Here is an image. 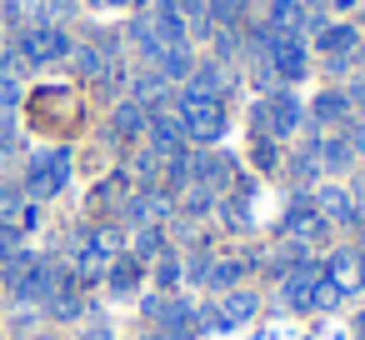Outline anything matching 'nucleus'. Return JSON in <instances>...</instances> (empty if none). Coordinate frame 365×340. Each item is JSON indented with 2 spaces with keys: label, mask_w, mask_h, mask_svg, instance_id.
Instances as JSON below:
<instances>
[{
  "label": "nucleus",
  "mask_w": 365,
  "mask_h": 340,
  "mask_svg": "<svg viewBox=\"0 0 365 340\" xmlns=\"http://www.w3.org/2000/svg\"><path fill=\"white\" fill-rule=\"evenodd\" d=\"M150 280H155V290H160V295H175V290H180V280H185V265H180V255H175V250H165V255L155 260Z\"/></svg>",
  "instance_id": "c85d7f7f"
},
{
  "label": "nucleus",
  "mask_w": 365,
  "mask_h": 340,
  "mask_svg": "<svg viewBox=\"0 0 365 340\" xmlns=\"http://www.w3.org/2000/svg\"><path fill=\"white\" fill-rule=\"evenodd\" d=\"M106 285H110V295H120V300H130L140 285H145V260H135V255H115L110 260V270H106Z\"/></svg>",
  "instance_id": "a211bd4d"
},
{
  "label": "nucleus",
  "mask_w": 365,
  "mask_h": 340,
  "mask_svg": "<svg viewBox=\"0 0 365 340\" xmlns=\"http://www.w3.org/2000/svg\"><path fill=\"white\" fill-rule=\"evenodd\" d=\"M355 335H360V340H365V315H355Z\"/></svg>",
  "instance_id": "49530a36"
},
{
  "label": "nucleus",
  "mask_w": 365,
  "mask_h": 340,
  "mask_svg": "<svg viewBox=\"0 0 365 340\" xmlns=\"http://www.w3.org/2000/svg\"><path fill=\"white\" fill-rule=\"evenodd\" d=\"M16 155V120L11 110H0V160H11Z\"/></svg>",
  "instance_id": "e433bc0d"
},
{
  "label": "nucleus",
  "mask_w": 365,
  "mask_h": 340,
  "mask_svg": "<svg viewBox=\"0 0 365 340\" xmlns=\"http://www.w3.org/2000/svg\"><path fill=\"white\" fill-rule=\"evenodd\" d=\"M91 11H130V0H86Z\"/></svg>",
  "instance_id": "37998d69"
},
{
  "label": "nucleus",
  "mask_w": 365,
  "mask_h": 340,
  "mask_svg": "<svg viewBox=\"0 0 365 340\" xmlns=\"http://www.w3.org/2000/svg\"><path fill=\"white\" fill-rule=\"evenodd\" d=\"M265 56H270V71H275L280 86H300L310 76V46H305V36H270Z\"/></svg>",
  "instance_id": "6e6552de"
},
{
  "label": "nucleus",
  "mask_w": 365,
  "mask_h": 340,
  "mask_svg": "<svg viewBox=\"0 0 365 340\" xmlns=\"http://www.w3.org/2000/svg\"><path fill=\"white\" fill-rule=\"evenodd\" d=\"M170 210H175V195H170V190H160V185H140V190L125 195V205H120V225H130V230L165 225Z\"/></svg>",
  "instance_id": "423d86ee"
},
{
  "label": "nucleus",
  "mask_w": 365,
  "mask_h": 340,
  "mask_svg": "<svg viewBox=\"0 0 365 340\" xmlns=\"http://www.w3.org/2000/svg\"><path fill=\"white\" fill-rule=\"evenodd\" d=\"M71 170H76V155H71V145H51V150H36L31 155V165H26V200H36V205H46V200H56L66 185H71Z\"/></svg>",
  "instance_id": "f03ea898"
},
{
  "label": "nucleus",
  "mask_w": 365,
  "mask_h": 340,
  "mask_svg": "<svg viewBox=\"0 0 365 340\" xmlns=\"http://www.w3.org/2000/svg\"><path fill=\"white\" fill-rule=\"evenodd\" d=\"M315 135H320V130H315ZM315 135H310L300 150H290V160H280V170L290 175V185H295V190H315V185H320V175H325L320 150H315Z\"/></svg>",
  "instance_id": "dca6fc26"
},
{
  "label": "nucleus",
  "mask_w": 365,
  "mask_h": 340,
  "mask_svg": "<svg viewBox=\"0 0 365 340\" xmlns=\"http://www.w3.org/2000/svg\"><path fill=\"white\" fill-rule=\"evenodd\" d=\"M16 250H26V230L21 225H0V260H11Z\"/></svg>",
  "instance_id": "c9c22d12"
},
{
  "label": "nucleus",
  "mask_w": 365,
  "mask_h": 340,
  "mask_svg": "<svg viewBox=\"0 0 365 340\" xmlns=\"http://www.w3.org/2000/svg\"><path fill=\"white\" fill-rule=\"evenodd\" d=\"M320 275H325V260H300V265H290L285 275H280V305L285 310H315V285H320Z\"/></svg>",
  "instance_id": "1a4fd4ad"
},
{
  "label": "nucleus",
  "mask_w": 365,
  "mask_h": 340,
  "mask_svg": "<svg viewBox=\"0 0 365 340\" xmlns=\"http://www.w3.org/2000/svg\"><path fill=\"white\" fill-rule=\"evenodd\" d=\"M355 195L365 200V160H360V180H355Z\"/></svg>",
  "instance_id": "a18cd8bd"
},
{
  "label": "nucleus",
  "mask_w": 365,
  "mask_h": 340,
  "mask_svg": "<svg viewBox=\"0 0 365 340\" xmlns=\"http://www.w3.org/2000/svg\"><path fill=\"white\" fill-rule=\"evenodd\" d=\"M86 340H115V330H110L106 320H91V325H86Z\"/></svg>",
  "instance_id": "a19ab883"
},
{
  "label": "nucleus",
  "mask_w": 365,
  "mask_h": 340,
  "mask_svg": "<svg viewBox=\"0 0 365 340\" xmlns=\"http://www.w3.org/2000/svg\"><path fill=\"white\" fill-rule=\"evenodd\" d=\"M125 41H130V46H135V51H140L145 61H155V56L165 51V46L155 41V31H150V21H145V11H140V16L130 21V31H125Z\"/></svg>",
  "instance_id": "2f4dec72"
},
{
  "label": "nucleus",
  "mask_w": 365,
  "mask_h": 340,
  "mask_svg": "<svg viewBox=\"0 0 365 340\" xmlns=\"http://www.w3.org/2000/svg\"><path fill=\"white\" fill-rule=\"evenodd\" d=\"M36 6H41V16H46L51 26H61V21L76 11V0H36Z\"/></svg>",
  "instance_id": "4c0bfd02"
},
{
  "label": "nucleus",
  "mask_w": 365,
  "mask_h": 340,
  "mask_svg": "<svg viewBox=\"0 0 365 340\" xmlns=\"http://www.w3.org/2000/svg\"><path fill=\"white\" fill-rule=\"evenodd\" d=\"M210 260H215V255H210V245L190 250V260H180V265H185V280H190V285H205V275H210Z\"/></svg>",
  "instance_id": "f704fd0d"
},
{
  "label": "nucleus",
  "mask_w": 365,
  "mask_h": 340,
  "mask_svg": "<svg viewBox=\"0 0 365 340\" xmlns=\"http://www.w3.org/2000/svg\"><path fill=\"white\" fill-rule=\"evenodd\" d=\"M175 205H180L190 220H205V215L220 205V190H210V185H185V190L175 195Z\"/></svg>",
  "instance_id": "bb28decb"
},
{
  "label": "nucleus",
  "mask_w": 365,
  "mask_h": 340,
  "mask_svg": "<svg viewBox=\"0 0 365 340\" xmlns=\"http://www.w3.org/2000/svg\"><path fill=\"white\" fill-rule=\"evenodd\" d=\"M300 125H305V105H300V96L290 86H280L270 96H255V105H250V135H270V140L285 145V140L300 135Z\"/></svg>",
  "instance_id": "f257e3e1"
},
{
  "label": "nucleus",
  "mask_w": 365,
  "mask_h": 340,
  "mask_svg": "<svg viewBox=\"0 0 365 340\" xmlns=\"http://www.w3.org/2000/svg\"><path fill=\"white\" fill-rule=\"evenodd\" d=\"M0 21L11 26V36H21V31L41 26L46 16H41V6H36V0H6V11H0Z\"/></svg>",
  "instance_id": "cd10ccee"
},
{
  "label": "nucleus",
  "mask_w": 365,
  "mask_h": 340,
  "mask_svg": "<svg viewBox=\"0 0 365 340\" xmlns=\"http://www.w3.org/2000/svg\"><path fill=\"white\" fill-rule=\"evenodd\" d=\"M345 140H350V150H355V155H360V160H365V115H360V120H350V125H345Z\"/></svg>",
  "instance_id": "ea45409f"
},
{
  "label": "nucleus",
  "mask_w": 365,
  "mask_h": 340,
  "mask_svg": "<svg viewBox=\"0 0 365 340\" xmlns=\"http://www.w3.org/2000/svg\"><path fill=\"white\" fill-rule=\"evenodd\" d=\"M170 6H175L190 26H195V21H205V6H210V0H170Z\"/></svg>",
  "instance_id": "58836bf2"
},
{
  "label": "nucleus",
  "mask_w": 365,
  "mask_h": 340,
  "mask_svg": "<svg viewBox=\"0 0 365 340\" xmlns=\"http://www.w3.org/2000/svg\"><path fill=\"white\" fill-rule=\"evenodd\" d=\"M150 325H155L150 340H195L200 335V305L185 295H165L160 310L150 315Z\"/></svg>",
  "instance_id": "0eeeda50"
},
{
  "label": "nucleus",
  "mask_w": 365,
  "mask_h": 340,
  "mask_svg": "<svg viewBox=\"0 0 365 340\" xmlns=\"http://www.w3.org/2000/svg\"><path fill=\"white\" fill-rule=\"evenodd\" d=\"M180 91H195V96H210V101H225L230 76H225L220 61H195V71H190V81H185Z\"/></svg>",
  "instance_id": "412c9836"
},
{
  "label": "nucleus",
  "mask_w": 365,
  "mask_h": 340,
  "mask_svg": "<svg viewBox=\"0 0 365 340\" xmlns=\"http://www.w3.org/2000/svg\"><path fill=\"white\" fill-rule=\"evenodd\" d=\"M280 230L290 235V240H305V245H315L330 225H325V215L315 210V200H310V190H295L290 200H285V215H280Z\"/></svg>",
  "instance_id": "9d476101"
},
{
  "label": "nucleus",
  "mask_w": 365,
  "mask_h": 340,
  "mask_svg": "<svg viewBox=\"0 0 365 340\" xmlns=\"http://www.w3.org/2000/svg\"><path fill=\"white\" fill-rule=\"evenodd\" d=\"M31 340H61V335H31Z\"/></svg>",
  "instance_id": "09e8293b"
},
{
  "label": "nucleus",
  "mask_w": 365,
  "mask_h": 340,
  "mask_svg": "<svg viewBox=\"0 0 365 340\" xmlns=\"http://www.w3.org/2000/svg\"><path fill=\"white\" fill-rule=\"evenodd\" d=\"M145 21H150V31H155L160 46H190V21L170 6V0H155V6L145 11Z\"/></svg>",
  "instance_id": "f3484780"
},
{
  "label": "nucleus",
  "mask_w": 365,
  "mask_h": 340,
  "mask_svg": "<svg viewBox=\"0 0 365 340\" xmlns=\"http://www.w3.org/2000/svg\"><path fill=\"white\" fill-rule=\"evenodd\" d=\"M26 210V190L16 180H0V225H16Z\"/></svg>",
  "instance_id": "473e14b6"
},
{
  "label": "nucleus",
  "mask_w": 365,
  "mask_h": 340,
  "mask_svg": "<svg viewBox=\"0 0 365 340\" xmlns=\"http://www.w3.org/2000/svg\"><path fill=\"white\" fill-rule=\"evenodd\" d=\"M150 66H155L170 86H185V81H190V71H195V56H190V46H165Z\"/></svg>",
  "instance_id": "b1692460"
},
{
  "label": "nucleus",
  "mask_w": 365,
  "mask_h": 340,
  "mask_svg": "<svg viewBox=\"0 0 365 340\" xmlns=\"http://www.w3.org/2000/svg\"><path fill=\"white\" fill-rule=\"evenodd\" d=\"M145 130H150V110L140 101H120L110 110V140L115 145H135V140H145Z\"/></svg>",
  "instance_id": "2eb2a0df"
},
{
  "label": "nucleus",
  "mask_w": 365,
  "mask_h": 340,
  "mask_svg": "<svg viewBox=\"0 0 365 340\" xmlns=\"http://www.w3.org/2000/svg\"><path fill=\"white\" fill-rule=\"evenodd\" d=\"M325 280L335 285V295H340V300L360 295V290H365V250H355V245L330 250V260H325Z\"/></svg>",
  "instance_id": "f8f14e48"
},
{
  "label": "nucleus",
  "mask_w": 365,
  "mask_h": 340,
  "mask_svg": "<svg viewBox=\"0 0 365 340\" xmlns=\"http://www.w3.org/2000/svg\"><path fill=\"white\" fill-rule=\"evenodd\" d=\"M250 160L270 175V170H280V140H270V135H250Z\"/></svg>",
  "instance_id": "72a5a7b5"
},
{
  "label": "nucleus",
  "mask_w": 365,
  "mask_h": 340,
  "mask_svg": "<svg viewBox=\"0 0 365 340\" xmlns=\"http://www.w3.org/2000/svg\"><path fill=\"white\" fill-rule=\"evenodd\" d=\"M21 105V61L11 46H0V110Z\"/></svg>",
  "instance_id": "393cba45"
},
{
  "label": "nucleus",
  "mask_w": 365,
  "mask_h": 340,
  "mask_svg": "<svg viewBox=\"0 0 365 340\" xmlns=\"http://www.w3.org/2000/svg\"><path fill=\"white\" fill-rule=\"evenodd\" d=\"M305 120H310L315 130H345V125L355 120V105H350L345 86H325V91L305 105Z\"/></svg>",
  "instance_id": "ddd939ff"
},
{
  "label": "nucleus",
  "mask_w": 365,
  "mask_h": 340,
  "mask_svg": "<svg viewBox=\"0 0 365 340\" xmlns=\"http://www.w3.org/2000/svg\"><path fill=\"white\" fill-rule=\"evenodd\" d=\"M165 250H170L165 225H145V230H135V240H130V255H135V260H145V265H155Z\"/></svg>",
  "instance_id": "a878e982"
},
{
  "label": "nucleus",
  "mask_w": 365,
  "mask_h": 340,
  "mask_svg": "<svg viewBox=\"0 0 365 340\" xmlns=\"http://www.w3.org/2000/svg\"><path fill=\"white\" fill-rule=\"evenodd\" d=\"M310 200H315V210L325 215V225H340V230H360V225H365L360 195L345 190V185H335V180H320V185L310 190Z\"/></svg>",
  "instance_id": "39448f33"
},
{
  "label": "nucleus",
  "mask_w": 365,
  "mask_h": 340,
  "mask_svg": "<svg viewBox=\"0 0 365 340\" xmlns=\"http://www.w3.org/2000/svg\"><path fill=\"white\" fill-rule=\"evenodd\" d=\"M245 270H250V260H210V275H205V285L210 290H235L240 280H245Z\"/></svg>",
  "instance_id": "c756f323"
},
{
  "label": "nucleus",
  "mask_w": 365,
  "mask_h": 340,
  "mask_svg": "<svg viewBox=\"0 0 365 340\" xmlns=\"http://www.w3.org/2000/svg\"><path fill=\"white\" fill-rule=\"evenodd\" d=\"M0 340H6V335H0Z\"/></svg>",
  "instance_id": "8fccbe9b"
},
{
  "label": "nucleus",
  "mask_w": 365,
  "mask_h": 340,
  "mask_svg": "<svg viewBox=\"0 0 365 340\" xmlns=\"http://www.w3.org/2000/svg\"><path fill=\"white\" fill-rule=\"evenodd\" d=\"M330 11L335 16H350V11H360V0H330Z\"/></svg>",
  "instance_id": "c03bdc74"
},
{
  "label": "nucleus",
  "mask_w": 365,
  "mask_h": 340,
  "mask_svg": "<svg viewBox=\"0 0 365 340\" xmlns=\"http://www.w3.org/2000/svg\"><path fill=\"white\" fill-rule=\"evenodd\" d=\"M355 61H360V66H365V36H360V46H355Z\"/></svg>",
  "instance_id": "de8ad7c7"
},
{
  "label": "nucleus",
  "mask_w": 365,
  "mask_h": 340,
  "mask_svg": "<svg viewBox=\"0 0 365 340\" xmlns=\"http://www.w3.org/2000/svg\"><path fill=\"white\" fill-rule=\"evenodd\" d=\"M260 26L270 36H305V6H300V0H270Z\"/></svg>",
  "instance_id": "aec40b11"
},
{
  "label": "nucleus",
  "mask_w": 365,
  "mask_h": 340,
  "mask_svg": "<svg viewBox=\"0 0 365 340\" xmlns=\"http://www.w3.org/2000/svg\"><path fill=\"white\" fill-rule=\"evenodd\" d=\"M11 51H16L21 71H41V66H61V61H71L76 41H71L61 26L41 21V26H31V31H21V36H11Z\"/></svg>",
  "instance_id": "7ed1b4c3"
},
{
  "label": "nucleus",
  "mask_w": 365,
  "mask_h": 340,
  "mask_svg": "<svg viewBox=\"0 0 365 340\" xmlns=\"http://www.w3.org/2000/svg\"><path fill=\"white\" fill-rule=\"evenodd\" d=\"M110 61H115V46H110V41H86V46H76V51H71V66H76L91 86L101 81V71H106Z\"/></svg>",
  "instance_id": "4be33fe9"
},
{
  "label": "nucleus",
  "mask_w": 365,
  "mask_h": 340,
  "mask_svg": "<svg viewBox=\"0 0 365 340\" xmlns=\"http://www.w3.org/2000/svg\"><path fill=\"white\" fill-rule=\"evenodd\" d=\"M345 96H350V105H355V110H365V76H360V81H350V86H345Z\"/></svg>",
  "instance_id": "79ce46f5"
},
{
  "label": "nucleus",
  "mask_w": 365,
  "mask_h": 340,
  "mask_svg": "<svg viewBox=\"0 0 365 340\" xmlns=\"http://www.w3.org/2000/svg\"><path fill=\"white\" fill-rule=\"evenodd\" d=\"M315 150H320V165H325L330 175H340V170H350V165H360V155L350 150V140H345V130H320V135H315Z\"/></svg>",
  "instance_id": "6ab92c4d"
},
{
  "label": "nucleus",
  "mask_w": 365,
  "mask_h": 340,
  "mask_svg": "<svg viewBox=\"0 0 365 340\" xmlns=\"http://www.w3.org/2000/svg\"><path fill=\"white\" fill-rule=\"evenodd\" d=\"M205 21H210V26H225V31H240V26H245V0H210V6H205Z\"/></svg>",
  "instance_id": "7c9ffc66"
},
{
  "label": "nucleus",
  "mask_w": 365,
  "mask_h": 340,
  "mask_svg": "<svg viewBox=\"0 0 365 340\" xmlns=\"http://www.w3.org/2000/svg\"><path fill=\"white\" fill-rule=\"evenodd\" d=\"M235 180V160L220 150H190V185H210V190H230Z\"/></svg>",
  "instance_id": "4468645a"
},
{
  "label": "nucleus",
  "mask_w": 365,
  "mask_h": 340,
  "mask_svg": "<svg viewBox=\"0 0 365 340\" xmlns=\"http://www.w3.org/2000/svg\"><path fill=\"white\" fill-rule=\"evenodd\" d=\"M355 46H360V31L345 26V21H325V26L315 31V51H320L325 71H345V66L355 61Z\"/></svg>",
  "instance_id": "9b49d317"
},
{
  "label": "nucleus",
  "mask_w": 365,
  "mask_h": 340,
  "mask_svg": "<svg viewBox=\"0 0 365 340\" xmlns=\"http://www.w3.org/2000/svg\"><path fill=\"white\" fill-rule=\"evenodd\" d=\"M175 120H180L185 140H195V145H215V140L225 135V125H230L225 101H210V96H195V91H180Z\"/></svg>",
  "instance_id": "20e7f679"
},
{
  "label": "nucleus",
  "mask_w": 365,
  "mask_h": 340,
  "mask_svg": "<svg viewBox=\"0 0 365 340\" xmlns=\"http://www.w3.org/2000/svg\"><path fill=\"white\" fill-rule=\"evenodd\" d=\"M215 215L225 220V230H235V235H245V230H255V200L250 195H220V205H215Z\"/></svg>",
  "instance_id": "5701e85b"
}]
</instances>
